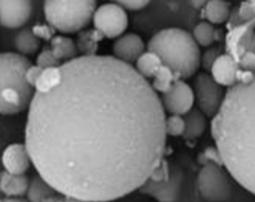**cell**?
Returning <instances> with one entry per match:
<instances>
[{"label": "cell", "instance_id": "d590c367", "mask_svg": "<svg viewBox=\"0 0 255 202\" xmlns=\"http://www.w3.org/2000/svg\"><path fill=\"white\" fill-rule=\"evenodd\" d=\"M42 71H43V69H42L41 67H39L37 65L36 66H31L27 69V71H26V81L33 88L35 87L37 81H39Z\"/></svg>", "mask_w": 255, "mask_h": 202}, {"label": "cell", "instance_id": "5b68a950", "mask_svg": "<svg viewBox=\"0 0 255 202\" xmlns=\"http://www.w3.org/2000/svg\"><path fill=\"white\" fill-rule=\"evenodd\" d=\"M31 66L28 59L20 53L5 52L0 57V90H15L28 105L34 95L33 87L26 81V71Z\"/></svg>", "mask_w": 255, "mask_h": 202}, {"label": "cell", "instance_id": "ba28073f", "mask_svg": "<svg viewBox=\"0 0 255 202\" xmlns=\"http://www.w3.org/2000/svg\"><path fill=\"white\" fill-rule=\"evenodd\" d=\"M94 27L104 37H120L128 27V15L125 8L116 2L105 3L97 8L93 17Z\"/></svg>", "mask_w": 255, "mask_h": 202}, {"label": "cell", "instance_id": "3957f363", "mask_svg": "<svg viewBox=\"0 0 255 202\" xmlns=\"http://www.w3.org/2000/svg\"><path fill=\"white\" fill-rule=\"evenodd\" d=\"M148 51L156 53L180 79L192 77L201 65L199 44L182 28L168 27L156 33L148 42Z\"/></svg>", "mask_w": 255, "mask_h": 202}, {"label": "cell", "instance_id": "484cf974", "mask_svg": "<svg viewBox=\"0 0 255 202\" xmlns=\"http://www.w3.org/2000/svg\"><path fill=\"white\" fill-rule=\"evenodd\" d=\"M178 79L180 78L177 77V75L174 73L171 68H168L167 66L163 65L159 68V70L157 71L154 78H152L151 86L156 92L164 94V93H166L169 88L173 86V84L178 81Z\"/></svg>", "mask_w": 255, "mask_h": 202}, {"label": "cell", "instance_id": "9a60e30c", "mask_svg": "<svg viewBox=\"0 0 255 202\" xmlns=\"http://www.w3.org/2000/svg\"><path fill=\"white\" fill-rule=\"evenodd\" d=\"M239 69V62L231 54L224 53L217 58L210 71L212 78L219 85L231 88L237 84V71Z\"/></svg>", "mask_w": 255, "mask_h": 202}, {"label": "cell", "instance_id": "52a82bcc", "mask_svg": "<svg viewBox=\"0 0 255 202\" xmlns=\"http://www.w3.org/2000/svg\"><path fill=\"white\" fill-rule=\"evenodd\" d=\"M193 92L198 108L208 117H214L218 113L226 95L223 86L207 73H200L195 76Z\"/></svg>", "mask_w": 255, "mask_h": 202}, {"label": "cell", "instance_id": "7c38bea8", "mask_svg": "<svg viewBox=\"0 0 255 202\" xmlns=\"http://www.w3.org/2000/svg\"><path fill=\"white\" fill-rule=\"evenodd\" d=\"M31 12V0H0V23L3 27H22L27 23Z\"/></svg>", "mask_w": 255, "mask_h": 202}, {"label": "cell", "instance_id": "ffe728a7", "mask_svg": "<svg viewBox=\"0 0 255 202\" xmlns=\"http://www.w3.org/2000/svg\"><path fill=\"white\" fill-rule=\"evenodd\" d=\"M104 35L97 29H83L76 39V46L82 56H95L99 42L103 40Z\"/></svg>", "mask_w": 255, "mask_h": 202}, {"label": "cell", "instance_id": "d4e9b609", "mask_svg": "<svg viewBox=\"0 0 255 202\" xmlns=\"http://www.w3.org/2000/svg\"><path fill=\"white\" fill-rule=\"evenodd\" d=\"M62 79V71L60 67H51L42 71L39 81L35 85V92L48 93L56 88Z\"/></svg>", "mask_w": 255, "mask_h": 202}, {"label": "cell", "instance_id": "44dd1931", "mask_svg": "<svg viewBox=\"0 0 255 202\" xmlns=\"http://www.w3.org/2000/svg\"><path fill=\"white\" fill-rule=\"evenodd\" d=\"M185 120V131L183 138L188 140L199 138L205 132L207 127L206 115L199 110V108H192L189 113L184 115Z\"/></svg>", "mask_w": 255, "mask_h": 202}, {"label": "cell", "instance_id": "7a4b0ae2", "mask_svg": "<svg viewBox=\"0 0 255 202\" xmlns=\"http://www.w3.org/2000/svg\"><path fill=\"white\" fill-rule=\"evenodd\" d=\"M211 136L228 173L255 196V76L228 88L212 117Z\"/></svg>", "mask_w": 255, "mask_h": 202}, {"label": "cell", "instance_id": "9c48e42d", "mask_svg": "<svg viewBox=\"0 0 255 202\" xmlns=\"http://www.w3.org/2000/svg\"><path fill=\"white\" fill-rule=\"evenodd\" d=\"M248 51L255 53V19L229 28L226 34V53L237 62Z\"/></svg>", "mask_w": 255, "mask_h": 202}, {"label": "cell", "instance_id": "4316f807", "mask_svg": "<svg viewBox=\"0 0 255 202\" xmlns=\"http://www.w3.org/2000/svg\"><path fill=\"white\" fill-rule=\"evenodd\" d=\"M193 37L201 46H210L216 41V29L209 22L199 23L193 29Z\"/></svg>", "mask_w": 255, "mask_h": 202}, {"label": "cell", "instance_id": "2e32d148", "mask_svg": "<svg viewBox=\"0 0 255 202\" xmlns=\"http://www.w3.org/2000/svg\"><path fill=\"white\" fill-rule=\"evenodd\" d=\"M29 181L25 174L16 175L2 172L0 176V190L8 198H17L26 195Z\"/></svg>", "mask_w": 255, "mask_h": 202}, {"label": "cell", "instance_id": "277c9868", "mask_svg": "<svg viewBox=\"0 0 255 202\" xmlns=\"http://www.w3.org/2000/svg\"><path fill=\"white\" fill-rule=\"evenodd\" d=\"M43 11L51 26L65 34H74L93 20L96 0H45Z\"/></svg>", "mask_w": 255, "mask_h": 202}, {"label": "cell", "instance_id": "e0dca14e", "mask_svg": "<svg viewBox=\"0 0 255 202\" xmlns=\"http://www.w3.org/2000/svg\"><path fill=\"white\" fill-rule=\"evenodd\" d=\"M29 105L23 100L22 95L11 88L0 90V112L2 115H12L24 111Z\"/></svg>", "mask_w": 255, "mask_h": 202}, {"label": "cell", "instance_id": "ab89813d", "mask_svg": "<svg viewBox=\"0 0 255 202\" xmlns=\"http://www.w3.org/2000/svg\"><path fill=\"white\" fill-rule=\"evenodd\" d=\"M1 202H27V201L17 199V198H5V199L1 200Z\"/></svg>", "mask_w": 255, "mask_h": 202}, {"label": "cell", "instance_id": "8d00e7d4", "mask_svg": "<svg viewBox=\"0 0 255 202\" xmlns=\"http://www.w3.org/2000/svg\"><path fill=\"white\" fill-rule=\"evenodd\" d=\"M208 1H209V0H190L191 5H192V7L195 8V9H201V8L203 9Z\"/></svg>", "mask_w": 255, "mask_h": 202}, {"label": "cell", "instance_id": "83f0119b", "mask_svg": "<svg viewBox=\"0 0 255 202\" xmlns=\"http://www.w3.org/2000/svg\"><path fill=\"white\" fill-rule=\"evenodd\" d=\"M165 129H166L167 136H171V137L183 136L185 131L184 117H182V115L171 114L168 117H166Z\"/></svg>", "mask_w": 255, "mask_h": 202}, {"label": "cell", "instance_id": "cb8c5ba5", "mask_svg": "<svg viewBox=\"0 0 255 202\" xmlns=\"http://www.w3.org/2000/svg\"><path fill=\"white\" fill-rule=\"evenodd\" d=\"M41 41L34 34L32 29H22L15 37V48L23 56L33 54L39 50Z\"/></svg>", "mask_w": 255, "mask_h": 202}, {"label": "cell", "instance_id": "5bb4252c", "mask_svg": "<svg viewBox=\"0 0 255 202\" xmlns=\"http://www.w3.org/2000/svg\"><path fill=\"white\" fill-rule=\"evenodd\" d=\"M144 52V43L141 37L133 33L122 35L117 39L113 45L114 57L126 64L135 62Z\"/></svg>", "mask_w": 255, "mask_h": 202}, {"label": "cell", "instance_id": "1f68e13d", "mask_svg": "<svg viewBox=\"0 0 255 202\" xmlns=\"http://www.w3.org/2000/svg\"><path fill=\"white\" fill-rule=\"evenodd\" d=\"M220 51L219 49L217 48H211L209 50H207L205 54L201 57V65L203 68L206 70H211L212 66H214L215 61L217 60V58L220 56Z\"/></svg>", "mask_w": 255, "mask_h": 202}, {"label": "cell", "instance_id": "74e56055", "mask_svg": "<svg viewBox=\"0 0 255 202\" xmlns=\"http://www.w3.org/2000/svg\"><path fill=\"white\" fill-rule=\"evenodd\" d=\"M62 202H88V201L80 200V199H77V198H74V197H63Z\"/></svg>", "mask_w": 255, "mask_h": 202}, {"label": "cell", "instance_id": "f1b7e54d", "mask_svg": "<svg viewBox=\"0 0 255 202\" xmlns=\"http://www.w3.org/2000/svg\"><path fill=\"white\" fill-rule=\"evenodd\" d=\"M36 65L41 67L42 69L51 68V67H60L62 64L54 56L52 50L45 49L42 51L36 58Z\"/></svg>", "mask_w": 255, "mask_h": 202}, {"label": "cell", "instance_id": "d6a6232c", "mask_svg": "<svg viewBox=\"0 0 255 202\" xmlns=\"http://www.w3.org/2000/svg\"><path fill=\"white\" fill-rule=\"evenodd\" d=\"M113 1L125 8V9L139 10L146 7L151 0H113Z\"/></svg>", "mask_w": 255, "mask_h": 202}, {"label": "cell", "instance_id": "f35d334b", "mask_svg": "<svg viewBox=\"0 0 255 202\" xmlns=\"http://www.w3.org/2000/svg\"><path fill=\"white\" fill-rule=\"evenodd\" d=\"M62 199H63V198H59V197H56V196H52V197L46 198V199L43 200L42 202H62Z\"/></svg>", "mask_w": 255, "mask_h": 202}, {"label": "cell", "instance_id": "60d3db41", "mask_svg": "<svg viewBox=\"0 0 255 202\" xmlns=\"http://www.w3.org/2000/svg\"><path fill=\"white\" fill-rule=\"evenodd\" d=\"M248 1H250V2H252L253 5H255V0H248Z\"/></svg>", "mask_w": 255, "mask_h": 202}, {"label": "cell", "instance_id": "f546056e", "mask_svg": "<svg viewBox=\"0 0 255 202\" xmlns=\"http://www.w3.org/2000/svg\"><path fill=\"white\" fill-rule=\"evenodd\" d=\"M171 168L172 167L168 165L167 161H165L163 158L158 165L154 168V171L150 174V178L148 180L154 181V182H163V181H166L171 176Z\"/></svg>", "mask_w": 255, "mask_h": 202}, {"label": "cell", "instance_id": "4fadbf2b", "mask_svg": "<svg viewBox=\"0 0 255 202\" xmlns=\"http://www.w3.org/2000/svg\"><path fill=\"white\" fill-rule=\"evenodd\" d=\"M5 171L10 174H25L31 165V156L25 144H11L6 147L1 157Z\"/></svg>", "mask_w": 255, "mask_h": 202}, {"label": "cell", "instance_id": "8fae6325", "mask_svg": "<svg viewBox=\"0 0 255 202\" xmlns=\"http://www.w3.org/2000/svg\"><path fill=\"white\" fill-rule=\"evenodd\" d=\"M182 183H183V173L180 168L174 166L171 168V176L168 180L163 182L147 180L139 191L143 195L155 198L159 202H174L180 195Z\"/></svg>", "mask_w": 255, "mask_h": 202}, {"label": "cell", "instance_id": "30bf717a", "mask_svg": "<svg viewBox=\"0 0 255 202\" xmlns=\"http://www.w3.org/2000/svg\"><path fill=\"white\" fill-rule=\"evenodd\" d=\"M194 102V92L189 84L184 82V79H178L174 83L161 98L165 110L175 115H185L192 110Z\"/></svg>", "mask_w": 255, "mask_h": 202}, {"label": "cell", "instance_id": "ac0fdd59", "mask_svg": "<svg viewBox=\"0 0 255 202\" xmlns=\"http://www.w3.org/2000/svg\"><path fill=\"white\" fill-rule=\"evenodd\" d=\"M231 6L225 0H209L202 9L201 16L211 24H223L231 16Z\"/></svg>", "mask_w": 255, "mask_h": 202}, {"label": "cell", "instance_id": "8992f818", "mask_svg": "<svg viewBox=\"0 0 255 202\" xmlns=\"http://www.w3.org/2000/svg\"><path fill=\"white\" fill-rule=\"evenodd\" d=\"M198 189L206 200L223 202L232 196V184L222 165L207 163L198 174Z\"/></svg>", "mask_w": 255, "mask_h": 202}, {"label": "cell", "instance_id": "7402d4cb", "mask_svg": "<svg viewBox=\"0 0 255 202\" xmlns=\"http://www.w3.org/2000/svg\"><path fill=\"white\" fill-rule=\"evenodd\" d=\"M163 61L161 59L157 56L156 53L151 51L143 52L139 59L135 61V67L138 73L144 77L146 79L148 78H154L157 71L163 66Z\"/></svg>", "mask_w": 255, "mask_h": 202}, {"label": "cell", "instance_id": "836d02e7", "mask_svg": "<svg viewBox=\"0 0 255 202\" xmlns=\"http://www.w3.org/2000/svg\"><path fill=\"white\" fill-rule=\"evenodd\" d=\"M202 158H203V165L207 163H215V164H218V165H222L224 166V163H223V159L222 156H220L218 149H217V147H209V148H207L205 151L202 153Z\"/></svg>", "mask_w": 255, "mask_h": 202}, {"label": "cell", "instance_id": "d6986e66", "mask_svg": "<svg viewBox=\"0 0 255 202\" xmlns=\"http://www.w3.org/2000/svg\"><path fill=\"white\" fill-rule=\"evenodd\" d=\"M51 50L58 60L60 61H70L72 59L78 57V50L76 46V42L70 37L56 35L50 41Z\"/></svg>", "mask_w": 255, "mask_h": 202}, {"label": "cell", "instance_id": "6da1fadb", "mask_svg": "<svg viewBox=\"0 0 255 202\" xmlns=\"http://www.w3.org/2000/svg\"><path fill=\"white\" fill-rule=\"evenodd\" d=\"M29 104L25 145L37 174L63 197L109 202L150 178L166 150L165 108L133 66L80 56Z\"/></svg>", "mask_w": 255, "mask_h": 202}, {"label": "cell", "instance_id": "4dcf8cb0", "mask_svg": "<svg viewBox=\"0 0 255 202\" xmlns=\"http://www.w3.org/2000/svg\"><path fill=\"white\" fill-rule=\"evenodd\" d=\"M32 31L39 39L44 41H51L56 36L57 29L51 26L50 24H42V25H35L32 27Z\"/></svg>", "mask_w": 255, "mask_h": 202}, {"label": "cell", "instance_id": "e575fe53", "mask_svg": "<svg viewBox=\"0 0 255 202\" xmlns=\"http://www.w3.org/2000/svg\"><path fill=\"white\" fill-rule=\"evenodd\" d=\"M239 67L243 70L255 73V53L250 51L245 52L239 60Z\"/></svg>", "mask_w": 255, "mask_h": 202}, {"label": "cell", "instance_id": "603a6c76", "mask_svg": "<svg viewBox=\"0 0 255 202\" xmlns=\"http://www.w3.org/2000/svg\"><path fill=\"white\" fill-rule=\"evenodd\" d=\"M56 192L57 191L41 175H36L29 182L26 196L28 202H42L46 198L54 196Z\"/></svg>", "mask_w": 255, "mask_h": 202}]
</instances>
